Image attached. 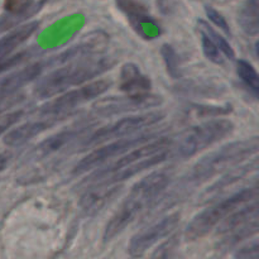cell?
<instances>
[{"label":"cell","instance_id":"4316f807","mask_svg":"<svg viewBox=\"0 0 259 259\" xmlns=\"http://www.w3.org/2000/svg\"><path fill=\"white\" fill-rule=\"evenodd\" d=\"M161 55L166 65L167 72L172 78H180L181 77V67H180V58L175 48L171 45L164 43L161 47Z\"/></svg>","mask_w":259,"mask_h":259},{"label":"cell","instance_id":"7c38bea8","mask_svg":"<svg viewBox=\"0 0 259 259\" xmlns=\"http://www.w3.org/2000/svg\"><path fill=\"white\" fill-rule=\"evenodd\" d=\"M115 4L125 15L137 34L141 35L143 39L151 40L161 35V27L143 4L137 0H115Z\"/></svg>","mask_w":259,"mask_h":259},{"label":"cell","instance_id":"ffe728a7","mask_svg":"<svg viewBox=\"0 0 259 259\" xmlns=\"http://www.w3.org/2000/svg\"><path fill=\"white\" fill-rule=\"evenodd\" d=\"M38 28H39V22L25 23L3 37L0 39V61L9 57L17 50V47L23 45L33 33L37 32Z\"/></svg>","mask_w":259,"mask_h":259},{"label":"cell","instance_id":"8fae6325","mask_svg":"<svg viewBox=\"0 0 259 259\" xmlns=\"http://www.w3.org/2000/svg\"><path fill=\"white\" fill-rule=\"evenodd\" d=\"M171 146H172L171 139H168L167 137H159V138L157 137V138L152 139V141L147 142V143L136 147V148L131 149V151H128L126 153L121 154L120 158H119L118 161L114 162V163H111L110 166L94 172V174L86 180V182H89L90 185L94 184V182L99 181V180H101L103 177L108 176L109 174L121 168V167L129 166V164L136 163V162L147 158V157L154 156V154L161 153V152L163 151H167Z\"/></svg>","mask_w":259,"mask_h":259},{"label":"cell","instance_id":"30bf717a","mask_svg":"<svg viewBox=\"0 0 259 259\" xmlns=\"http://www.w3.org/2000/svg\"><path fill=\"white\" fill-rule=\"evenodd\" d=\"M180 220H181V214L177 211L172 212L152 227L147 228L146 230L137 233L129 243V255L131 257H142V255L146 254L147 250L151 249L154 244H157L163 238L168 237L172 232H175L177 225L180 224Z\"/></svg>","mask_w":259,"mask_h":259},{"label":"cell","instance_id":"4fadbf2b","mask_svg":"<svg viewBox=\"0 0 259 259\" xmlns=\"http://www.w3.org/2000/svg\"><path fill=\"white\" fill-rule=\"evenodd\" d=\"M106 46H108V34L101 32V30L93 32L86 35L80 43L72 46L60 55L48 60V63H50V66H61L72 62V61L86 58V56L90 57V56L99 55L105 50Z\"/></svg>","mask_w":259,"mask_h":259},{"label":"cell","instance_id":"d4e9b609","mask_svg":"<svg viewBox=\"0 0 259 259\" xmlns=\"http://www.w3.org/2000/svg\"><path fill=\"white\" fill-rule=\"evenodd\" d=\"M197 27H199L200 32L205 33L207 37H210L212 40H214V43L218 46V47H219V50L222 51V53L224 55V57L229 58V60H234L235 52H234V50L232 48V46H230L229 42H228V40L225 39L222 34H219V33H218L217 30H215L214 28L209 24V23L205 22L204 19H199L197 20Z\"/></svg>","mask_w":259,"mask_h":259},{"label":"cell","instance_id":"ac0fdd59","mask_svg":"<svg viewBox=\"0 0 259 259\" xmlns=\"http://www.w3.org/2000/svg\"><path fill=\"white\" fill-rule=\"evenodd\" d=\"M121 191L120 185L109 186H93L86 191L80 200V206L88 215H95L100 212L106 205L110 204Z\"/></svg>","mask_w":259,"mask_h":259},{"label":"cell","instance_id":"44dd1931","mask_svg":"<svg viewBox=\"0 0 259 259\" xmlns=\"http://www.w3.org/2000/svg\"><path fill=\"white\" fill-rule=\"evenodd\" d=\"M48 0H4V10L22 23L38 14Z\"/></svg>","mask_w":259,"mask_h":259},{"label":"cell","instance_id":"3957f363","mask_svg":"<svg viewBox=\"0 0 259 259\" xmlns=\"http://www.w3.org/2000/svg\"><path fill=\"white\" fill-rule=\"evenodd\" d=\"M258 151V137L228 143L197 161L190 171L187 179L190 184L201 185L217 175L223 174L240 164L245 159L255 156Z\"/></svg>","mask_w":259,"mask_h":259},{"label":"cell","instance_id":"e0dca14e","mask_svg":"<svg viewBox=\"0 0 259 259\" xmlns=\"http://www.w3.org/2000/svg\"><path fill=\"white\" fill-rule=\"evenodd\" d=\"M60 120H62V118H57V115H56L55 118H47V119H42V120L28 121V123L23 124V125H19L18 128L13 129L12 132L5 134L4 143L7 144L8 147L23 146V144L29 142L30 139H33L34 137L39 136V134H42L43 132L52 128V126L55 125V124H57Z\"/></svg>","mask_w":259,"mask_h":259},{"label":"cell","instance_id":"ba28073f","mask_svg":"<svg viewBox=\"0 0 259 259\" xmlns=\"http://www.w3.org/2000/svg\"><path fill=\"white\" fill-rule=\"evenodd\" d=\"M162 101V96L156 94H126L124 96H109L98 100L93 105V110L99 116H111L156 108L161 105Z\"/></svg>","mask_w":259,"mask_h":259},{"label":"cell","instance_id":"7402d4cb","mask_svg":"<svg viewBox=\"0 0 259 259\" xmlns=\"http://www.w3.org/2000/svg\"><path fill=\"white\" fill-rule=\"evenodd\" d=\"M238 23L243 32L248 35L259 33V0H247L238 14Z\"/></svg>","mask_w":259,"mask_h":259},{"label":"cell","instance_id":"484cf974","mask_svg":"<svg viewBox=\"0 0 259 259\" xmlns=\"http://www.w3.org/2000/svg\"><path fill=\"white\" fill-rule=\"evenodd\" d=\"M191 111L197 118H217V116L229 115L233 111V105L232 104H225V105L194 104V105H191Z\"/></svg>","mask_w":259,"mask_h":259},{"label":"cell","instance_id":"d6986e66","mask_svg":"<svg viewBox=\"0 0 259 259\" xmlns=\"http://www.w3.org/2000/svg\"><path fill=\"white\" fill-rule=\"evenodd\" d=\"M119 88L126 94L148 93L152 89V81L149 76L142 72L138 65L133 62H126L120 68Z\"/></svg>","mask_w":259,"mask_h":259},{"label":"cell","instance_id":"836d02e7","mask_svg":"<svg viewBox=\"0 0 259 259\" xmlns=\"http://www.w3.org/2000/svg\"><path fill=\"white\" fill-rule=\"evenodd\" d=\"M167 247H168V249L169 250H171V248H172V239L171 240H169V242L168 243H167ZM162 250H166V249H163V248H159V249H157L156 250V252H154L153 253V255H152V257H158V254H159V253H161L162 252Z\"/></svg>","mask_w":259,"mask_h":259},{"label":"cell","instance_id":"277c9868","mask_svg":"<svg viewBox=\"0 0 259 259\" xmlns=\"http://www.w3.org/2000/svg\"><path fill=\"white\" fill-rule=\"evenodd\" d=\"M258 199V186H250L235 192L232 196L217 202L212 206L207 207L204 211L199 212L191 220L185 230V239L187 242H196L201 238L206 237L218 224L223 222L228 215L232 214L245 204L254 201Z\"/></svg>","mask_w":259,"mask_h":259},{"label":"cell","instance_id":"9c48e42d","mask_svg":"<svg viewBox=\"0 0 259 259\" xmlns=\"http://www.w3.org/2000/svg\"><path fill=\"white\" fill-rule=\"evenodd\" d=\"M157 137L158 136H154V134H142V136L132 137V138H124V137L123 138H119L118 141H114L111 143H108L106 146L100 147V148L95 149L91 153H89L88 156L83 157L76 164L72 174L77 175V176L78 175L86 174V172L101 166V164L105 163L109 159L121 156V154L126 153L131 149L142 146V144L147 143V142L152 141V139L157 138Z\"/></svg>","mask_w":259,"mask_h":259},{"label":"cell","instance_id":"5b68a950","mask_svg":"<svg viewBox=\"0 0 259 259\" xmlns=\"http://www.w3.org/2000/svg\"><path fill=\"white\" fill-rule=\"evenodd\" d=\"M234 123L229 119H214L185 131L177 139L174 154L180 159L196 156L212 144L223 141L234 132Z\"/></svg>","mask_w":259,"mask_h":259},{"label":"cell","instance_id":"83f0119b","mask_svg":"<svg viewBox=\"0 0 259 259\" xmlns=\"http://www.w3.org/2000/svg\"><path fill=\"white\" fill-rule=\"evenodd\" d=\"M200 34H201V47L205 57L215 65H224V55L219 50V47L215 45L214 40L207 37L205 33L200 32Z\"/></svg>","mask_w":259,"mask_h":259},{"label":"cell","instance_id":"5bb4252c","mask_svg":"<svg viewBox=\"0 0 259 259\" xmlns=\"http://www.w3.org/2000/svg\"><path fill=\"white\" fill-rule=\"evenodd\" d=\"M258 168V158H253L252 161H249L245 164H238V166L233 167V168L225 171V175L222 179L218 180L215 184H212L211 186L207 187V190H205L204 194L201 195V202L202 204H207L209 201L217 199L219 195H222L223 192L227 191L229 187L234 186L235 184H238L239 181H242L243 179H245L247 176H249L253 171Z\"/></svg>","mask_w":259,"mask_h":259},{"label":"cell","instance_id":"9a60e30c","mask_svg":"<svg viewBox=\"0 0 259 259\" xmlns=\"http://www.w3.org/2000/svg\"><path fill=\"white\" fill-rule=\"evenodd\" d=\"M86 128L88 126H77V128L66 129V131L58 132L55 136H51L50 138L45 139L39 144H37L32 151L28 152V154L25 156V162L29 163V162L39 161V159H43L46 157L51 156V154L56 153L61 148L67 146L68 143L75 141L76 138L82 136Z\"/></svg>","mask_w":259,"mask_h":259},{"label":"cell","instance_id":"f546056e","mask_svg":"<svg viewBox=\"0 0 259 259\" xmlns=\"http://www.w3.org/2000/svg\"><path fill=\"white\" fill-rule=\"evenodd\" d=\"M235 258L239 259H258L259 258V242L257 239L250 242L249 244L244 245L238 249L234 254Z\"/></svg>","mask_w":259,"mask_h":259},{"label":"cell","instance_id":"6da1fadb","mask_svg":"<svg viewBox=\"0 0 259 259\" xmlns=\"http://www.w3.org/2000/svg\"><path fill=\"white\" fill-rule=\"evenodd\" d=\"M171 181V174L167 171H156L142 179L132 187L128 197L121 202L111 219L105 225L103 233L104 242H110L125 230L126 227L147 209Z\"/></svg>","mask_w":259,"mask_h":259},{"label":"cell","instance_id":"1f68e13d","mask_svg":"<svg viewBox=\"0 0 259 259\" xmlns=\"http://www.w3.org/2000/svg\"><path fill=\"white\" fill-rule=\"evenodd\" d=\"M29 56L28 52H22V53H18L15 56H10V57L4 58V60L0 61V73L5 72V71L10 70L13 67H17L19 66L23 61H25Z\"/></svg>","mask_w":259,"mask_h":259},{"label":"cell","instance_id":"d6a6232c","mask_svg":"<svg viewBox=\"0 0 259 259\" xmlns=\"http://www.w3.org/2000/svg\"><path fill=\"white\" fill-rule=\"evenodd\" d=\"M10 159H12V154L9 152H3V153H0V172L7 168Z\"/></svg>","mask_w":259,"mask_h":259},{"label":"cell","instance_id":"52a82bcc","mask_svg":"<svg viewBox=\"0 0 259 259\" xmlns=\"http://www.w3.org/2000/svg\"><path fill=\"white\" fill-rule=\"evenodd\" d=\"M111 88V81L108 78H101L94 82L83 85L81 88L75 89V90L67 91L62 94L58 98L48 101L43 106H40L39 113L40 115L47 116H60L72 109L77 108L81 104L88 103L93 99L99 98L100 95L105 94L109 89Z\"/></svg>","mask_w":259,"mask_h":259},{"label":"cell","instance_id":"f1b7e54d","mask_svg":"<svg viewBox=\"0 0 259 259\" xmlns=\"http://www.w3.org/2000/svg\"><path fill=\"white\" fill-rule=\"evenodd\" d=\"M205 13H206L207 18H209L217 27H219L220 29L224 33H227L228 35H230L232 30H230L229 24H228L227 19H225V17L222 13L218 12L217 9H214V8L210 7V5H206V7H205Z\"/></svg>","mask_w":259,"mask_h":259},{"label":"cell","instance_id":"8992f818","mask_svg":"<svg viewBox=\"0 0 259 259\" xmlns=\"http://www.w3.org/2000/svg\"><path fill=\"white\" fill-rule=\"evenodd\" d=\"M163 118L164 114L162 111H151V113L138 114V115L123 118L115 123H111L109 125L98 129L95 133H93L86 139L83 147L96 146V144H101L104 142L132 136L136 132L142 131L144 128H149V126L159 123Z\"/></svg>","mask_w":259,"mask_h":259},{"label":"cell","instance_id":"cb8c5ba5","mask_svg":"<svg viewBox=\"0 0 259 259\" xmlns=\"http://www.w3.org/2000/svg\"><path fill=\"white\" fill-rule=\"evenodd\" d=\"M237 73L253 96L257 98L259 93V75L252 63L245 60H239L237 62Z\"/></svg>","mask_w":259,"mask_h":259},{"label":"cell","instance_id":"2e32d148","mask_svg":"<svg viewBox=\"0 0 259 259\" xmlns=\"http://www.w3.org/2000/svg\"><path fill=\"white\" fill-rule=\"evenodd\" d=\"M48 66V61H39L0 80V98L10 96L20 88L37 80Z\"/></svg>","mask_w":259,"mask_h":259},{"label":"cell","instance_id":"603a6c76","mask_svg":"<svg viewBox=\"0 0 259 259\" xmlns=\"http://www.w3.org/2000/svg\"><path fill=\"white\" fill-rule=\"evenodd\" d=\"M258 232L259 220L250 223V224L245 225V227L238 228V229L232 230V232H228L225 234L219 235V237H222V239L218 243V250H229L230 248L237 247L243 240L254 237L255 234H258Z\"/></svg>","mask_w":259,"mask_h":259},{"label":"cell","instance_id":"7a4b0ae2","mask_svg":"<svg viewBox=\"0 0 259 259\" xmlns=\"http://www.w3.org/2000/svg\"><path fill=\"white\" fill-rule=\"evenodd\" d=\"M113 57H86L61 65L45 77L39 78L34 88V95L39 99L52 98L72 86L82 85L113 68Z\"/></svg>","mask_w":259,"mask_h":259},{"label":"cell","instance_id":"4dcf8cb0","mask_svg":"<svg viewBox=\"0 0 259 259\" xmlns=\"http://www.w3.org/2000/svg\"><path fill=\"white\" fill-rule=\"evenodd\" d=\"M23 114H24L23 110H17L0 116V136L5 133L9 128H12L15 123H18L23 116Z\"/></svg>","mask_w":259,"mask_h":259}]
</instances>
